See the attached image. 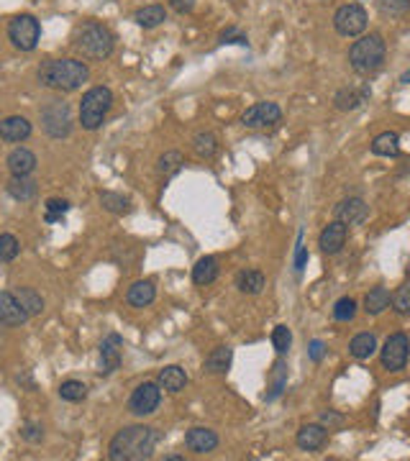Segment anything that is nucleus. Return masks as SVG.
Returning <instances> with one entry per match:
<instances>
[{
    "label": "nucleus",
    "instance_id": "1",
    "mask_svg": "<svg viewBox=\"0 0 410 461\" xmlns=\"http://www.w3.org/2000/svg\"><path fill=\"white\" fill-rule=\"evenodd\" d=\"M160 433L149 426L121 428L108 444L110 461H146L154 456Z\"/></svg>",
    "mask_w": 410,
    "mask_h": 461
},
{
    "label": "nucleus",
    "instance_id": "2",
    "mask_svg": "<svg viewBox=\"0 0 410 461\" xmlns=\"http://www.w3.org/2000/svg\"><path fill=\"white\" fill-rule=\"evenodd\" d=\"M90 77V69L80 59H51L39 67V82L59 92L80 90Z\"/></svg>",
    "mask_w": 410,
    "mask_h": 461
},
{
    "label": "nucleus",
    "instance_id": "3",
    "mask_svg": "<svg viewBox=\"0 0 410 461\" xmlns=\"http://www.w3.org/2000/svg\"><path fill=\"white\" fill-rule=\"evenodd\" d=\"M116 46V36L110 34L108 26L98 24V21H87L77 28L75 34V49L85 59H108Z\"/></svg>",
    "mask_w": 410,
    "mask_h": 461
},
{
    "label": "nucleus",
    "instance_id": "4",
    "mask_svg": "<svg viewBox=\"0 0 410 461\" xmlns=\"http://www.w3.org/2000/svg\"><path fill=\"white\" fill-rule=\"evenodd\" d=\"M385 54V39L379 34H369L361 36L359 42H354V46L349 49V62H352V69L357 75H372V72L382 67Z\"/></svg>",
    "mask_w": 410,
    "mask_h": 461
},
{
    "label": "nucleus",
    "instance_id": "5",
    "mask_svg": "<svg viewBox=\"0 0 410 461\" xmlns=\"http://www.w3.org/2000/svg\"><path fill=\"white\" fill-rule=\"evenodd\" d=\"M110 105H113V92L108 87L98 85L85 92L83 103H80V123L85 131H98L108 116Z\"/></svg>",
    "mask_w": 410,
    "mask_h": 461
},
{
    "label": "nucleus",
    "instance_id": "6",
    "mask_svg": "<svg viewBox=\"0 0 410 461\" xmlns=\"http://www.w3.org/2000/svg\"><path fill=\"white\" fill-rule=\"evenodd\" d=\"M42 36V26L31 13H21L8 24V39L18 51H34Z\"/></svg>",
    "mask_w": 410,
    "mask_h": 461
},
{
    "label": "nucleus",
    "instance_id": "7",
    "mask_svg": "<svg viewBox=\"0 0 410 461\" xmlns=\"http://www.w3.org/2000/svg\"><path fill=\"white\" fill-rule=\"evenodd\" d=\"M42 126L51 139H65L72 134V116H69V105L62 101H51L42 110Z\"/></svg>",
    "mask_w": 410,
    "mask_h": 461
},
{
    "label": "nucleus",
    "instance_id": "8",
    "mask_svg": "<svg viewBox=\"0 0 410 461\" xmlns=\"http://www.w3.org/2000/svg\"><path fill=\"white\" fill-rule=\"evenodd\" d=\"M334 28L341 36H359L367 28V10L359 3H349L334 13Z\"/></svg>",
    "mask_w": 410,
    "mask_h": 461
},
{
    "label": "nucleus",
    "instance_id": "9",
    "mask_svg": "<svg viewBox=\"0 0 410 461\" xmlns=\"http://www.w3.org/2000/svg\"><path fill=\"white\" fill-rule=\"evenodd\" d=\"M162 403V387L160 382H144L134 390L131 400H128V410L134 412L136 418H144V415H151L157 412Z\"/></svg>",
    "mask_w": 410,
    "mask_h": 461
},
{
    "label": "nucleus",
    "instance_id": "10",
    "mask_svg": "<svg viewBox=\"0 0 410 461\" xmlns=\"http://www.w3.org/2000/svg\"><path fill=\"white\" fill-rule=\"evenodd\" d=\"M410 338L405 333H393L382 346V367L387 372H402L408 364Z\"/></svg>",
    "mask_w": 410,
    "mask_h": 461
},
{
    "label": "nucleus",
    "instance_id": "11",
    "mask_svg": "<svg viewBox=\"0 0 410 461\" xmlns=\"http://www.w3.org/2000/svg\"><path fill=\"white\" fill-rule=\"evenodd\" d=\"M280 118H282V110H280L277 103L262 101V103H254L251 108H246V113L241 116V123L246 128H264V126L280 123Z\"/></svg>",
    "mask_w": 410,
    "mask_h": 461
},
{
    "label": "nucleus",
    "instance_id": "12",
    "mask_svg": "<svg viewBox=\"0 0 410 461\" xmlns=\"http://www.w3.org/2000/svg\"><path fill=\"white\" fill-rule=\"evenodd\" d=\"M28 318H31V313L21 305L16 293L3 290V293H0V323L6 328H16V326H24Z\"/></svg>",
    "mask_w": 410,
    "mask_h": 461
},
{
    "label": "nucleus",
    "instance_id": "13",
    "mask_svg": "<svg viewBox=\"0 0 410 461\" xmlns=\"http://www.w3.org/2000/svg\"><path fill=\"white\" fill-rule=\"evenodd\" d=\"M346 236H349V226L341 223V220H331L318 236V246L323 254H339L346 243Z\"/></svg>",
    "mask_w": 410,
    "mask_h": 461
},
{
    "label": "nucleus",
    "instance_id": "14",
    "mask_svg": "<svg viewBox=\"0 0 410 461\" xmlns=\"http://www.w3.org/2000/svg\"><path fill=\"white\" fill-rule=\"evenodd\" d=\"M334 216L336 220H341L346 226H359L361 220L369 216V208L361 198H346V200H341L334 208Z\"/></svg>",
    "mask_w": 410,
    "mask_h": 461
},
{
    "label": "nucleus",
    "instance_id": "15",
    "mask_svg": "<svg viewBox=\"0 0 410 461\" xmlns=\"http://www.w3.org/2000/svg\"><path fill=\"white\" fill-rule=\"evenodd\" d=\"M328 441V430L323 423H310V426H302L295 436V444L302 451H321Z\"/></svg>",
    "mask_w": 410,
    "mask_h": 461
},
{
    "label": "nucleus",
    "instance_id": "16",
    "mask_svg": "<svg viewBox=\"0 0 410 461\" xmlns=\"http://www.w3.org/2000/svg\"><path fill=\"white\" fill-rule=\"evenodd\" d=\"M121 346H123V338L118 333H110L103 338L101 344V372L103 374H113L118 367H121Z\"/></svg>",
    "mask_w": 410,
    "mask_h": 461
},
{
    "label": "nucleus",
    "instance_id": "17",
    "mask_svg": "<svg viewBox=\"0 0 410 461\" xmlns=\"http://www.w3.org/2000/svg\"><path fill=\"white\" fill-rule=\"evenodd\" d=\"M185 446H187V451H193V453L216 451V446H218L216 430H210V428H190L187 436H185Z\"/></svg>",
    "mask_w": 410,
    "mask_h": 461
},
{
    "label": "nucleus",
    "instance_id": "18",
    "mask_svg": "<svg viewBox=\"0 0 410 461\" xmlns=\"http://www.w3.org/2000/svg\"><path fill=\"white\" fill-rule=\"evenodd\" d=\"M31 123H28V118L24 116H8L3 123H0V136H3V141L8 143H21L26 141L28 136H31Z\"/></svg>",
    "mask_w": 410,
    "mask_h": 461
},
{
    "label": "nucleus",
    "instance_id": "19",
    "mask_svg": "<svg viewBox=\"0 0 410 461\" xmlns=\"http://www.w3.org/2000/svg\"><path fill=\"white\" fill-rule=\"evenodd\" d=\"M6 164H8V172L13 177H26L36 169V154L34 151L24 149V146H18V149H13L8 154Z\"/></svg>",
    "mask_w": 410,
    "mask_h": 461
},
{
    "label": "nucleus",
    "instance_id": "20",
    "mask_svg": "<svg viewBox=\"0 0 410 461\" xmlns=\"http://www.w3.org/2000/svg\"><path fill=\"white\" fill-rule=\"evenodd\" d=\"M154 297H157V287H154L151 279H139V282H134V285L128 287V293H126V302H128L131 308H146V305L154 302Z\"/></svg>",
    "mask_w": 410,
    "mask_h": 461
},
{
    "label": "nucleus",
    "instance_id": "21",
    "mask_svg": "<svg viewBox=\"0 0 410 461\" xmlns=\"http://www.w3.org/2000/svg\"><path fill=\"white\" fill-rule=\"evenodd\" d=\"M231 361H234V349H231V346H218V349H213V351L205 356L203 369H205L208 374H226L228 369H231Z\"/></svg>",
    "mask_w": 410,
    "mask_h": 461
},
{
    "label": "nucleus",
    "instance_id": "22",
    "mask_svg": "<svg viewBox=\"0 0 410 461\" xmlns=\"http://www.w3.org/2000/svg\"><path fill=\"white\" fill-rule=\"evenodd\" d=\"M6 190H8V195L13 198V200H21V202H28L34 200L36 193H39V184H36V180H31V177H10L8 184H6Z\"/></svg>",
    "mask_w": 410,
    "mask_h": 461
},
{
    "label": "nucleus",
    "instance_id": "23",
    "mask_svg": "<svg viewBox=\"0 0 410 461\" xmlns=\"http://www.w3.org/2000/svg\"><path fill=\"white\" fill-rule=\"evenodd\" d=\"M157 382H160V387L164 390V392H180V390H185V385H187V374H185L182 367H177V364H172V367H164L160 372V377H157Z\"/></svg>",
    "mask_w": 410,
    "mask_h": 461
},
{
    "label": "nucleus",
    "instance_id": "24",
    "mask_svg": "<svg viewBox=\"0 0 410 461\" xmlns=\"http://www.w3.org/2000/svg\"><path fill=\"white\" fill-rule=\"evenodd\" d=\"M218 275H221V267H218L216 256H203V259L193 267V282L200 287L213 285V282L218 279Z\"/></svg>",
    "mask_w": 410,
    "mask_h": 461
},
{
    "label": "nucleus",
    "instance_id": "25",
    "mask_svg": "<svg viewBox=\"0 0 410 461\" xmlns=\"http://www.w3.org/2000/svg\"><path fill=\"white\" fill-rule=\"evenodd\" d=\"M264 285H267V279H264V275H262L259 269H244L236 277V287L244 295H259L264 290Z\"/></svg>",
    "mask_w": 410,
    "mask_h": 461
},
{
    "label": "nucleus",
    "instance_id": "26",
    "mask_svg": "<svg viewBox=\"0 0 410 461\" xmlns=\"http://www.w3.org/2000/svg\"><path fill=\"white\" fill-rule=\"evenodd\" d=\"M369 98V87H361V90H354V87H343V90L336 92L334 105L339 110H354L359 108L361 103Z\"/></svg>",
    "mask_w": 410,
    "mask_h": 461
},
{
    "label": "nucleus",
    "instance_id": "27",
    "mask_svg": "<svg viewBox=\"0 0 410 461\" xmlns=\"http://www.w3.org/2000/svg\"><path fill=\"white\" fill-rule=\"evenodd\" d=\"M390 302H393V297H390L387 287H372L367 297H364V311L369 315H379V313H385L390 308Z\"/></svg>",
    "mask_w": 410,
    "mask_h": 461
},
{
    "label": "nucleus",
    "instance_id": "28",
    "mask_svg": "<svg viewBox=\"0 0 410 461\" xmlns=\"http://www.w3.org/2000/svg\"><path fill=\"white\" fill-rule=\"evenodd\" d=\"M134 21L142 28H157L167 21V10L162 8V6H146V8H139L134 13Z\"/></svg>",
    "mask_w": 410,
    "mask_h": 461
},
{
    "label": "nucleus",
    "instance_id": "29",
    "mask_svg": "<svg viewBox=\"0 0 410 461\" xmlns=\"http://www.w3.org/2000/svg\"><path fill=\"white\" fill-rule=\"evenodd\" d=\"M372 154H377V157H398L400 154V139H398V134H393V131H385V134H379L372 141Z\"/></svg>",
    "mask_w": 410,
    "mask_h": 461
},
{
    "label": "nucleus",
    "instance_id": "30",
    "mask_svg": "<svg viewBox=\"0 0 410 461\" xmlns=\"http://www.w3.org/2000/svg\"><path fill=\"white\" fill-rule=\"evenodd\" d=\"M377 351V338L375 333H359L352 338V344H349V354H352L354 359H369L372 354Z\"/></svg>",
    "mask_w": 410,
    "mask_h": 461
},
{
    "label": "nucleus",
    "instance_id": "31",
    "mask_svg": "<svg viewBox=\"0 0 410 461\" xmlns=\"http://www.w3.org/2000/svg\"><path fill=\"white\" fill-rule=\"evenodd\" d=\"M193 149L200 159H213L218 154V139L210 134V131H200V134H195L193 139Z\"/></svg>",
    "mask_w": 410,
    "mask_h": 461
},
{
    "label": "nucleus",
    "instance_id": "32",
    "mask_svg": "<svg viewBox=\"0 0 410 461\" xmlns=\"http://www.w3.org/2000/svg\"><path fill=\"white\" fill-rule=\"evenodd\" d=\"M16 297L21 300V305H24L26 311L31 313V318H34V315H39V313H44L42 295L36 293L34 287H18V290H16Z\"/></svg>",
    "mask_w": 410,
    "mask_h": 461
},
{
    "label": "nucleus",
    "instance_id": "33",
    "mask_svg": "<svg viewBox=\"0 0 410 461\" xmlns=\"http://www.w3.org/2000/svg\"><path fill=\"white\" fill-rule=\"evenodd\" d=\"M59 397L67 400V403H83L87 397V387L83 382H77V379H67V382L59 385Z\"/></svg>",
    "mask_w": 410,
    "mask_h": 461
},
{
    "label": "nucleus",
    "instance_id": "34",
    "mask_svg": "<svg viewBox=\"0 0 410 461\" xmlns=\"http://www.w3.org/2000/svg\"><path fill=\"white\" fill-rule=\"evenodd\" d=\"M180 167H182V154H180V151H167V154H162V157H160L157 172H160V177L169 180L172 175H177V172H180Z\"/></svg>",
    "mask_w": 410,
    "mask_h": 461
},
{
    "label": "nucleus",
    "instance_id": "35",
    "mask_svg": "<svg viewBox=\"0 0 410 461\" xmlns=\"http://www.w3.org/2000/svg\"><path fill=\"white\" fill-rule=\"evenodd\" d=\"M285 385H287V367H285V361H277L275 369H272V392L264 394V400H267V403L277 400V397L282 394V390H285Z\"/></svg>",
    "mask_w": 410,
    "mask_h": 461
},
{
    "label": "nucleus",
    "instance_id": "36",
    "mask_svg": "<svg viewBox=\"0 0 410 461\" xmlns=\"http://www.w3.org/2000/svg\"><path fill=\"white\" fill-rule=\"evenodd\" d=\"M101 205L105 210H110V213H116V216L131 210L128 198H123V195H118V193H101Z\"/></svg>",
    "mask_w": 410,
    "mask_h": 461
},
{
    "label": "nucleus",
    "instance_id": "37",
    "mask_svg": "<svg viewBox=\"0 0 410 461\" xmlns=\"http://www.w3.org/2000/svg\"><path fill=\"white\" fill-rule=\"evenodd\" d=\"M18 252H21V243H18V238L13 234H3L0 236V261H13L18 256Z\"/></svg>",
    "mask_w": 410,
    "mask_h": 461
},
{
    "label": "nucleus",
    "instance_id": "38",
    "mask_svg": "<svg viewBox=\"0 0 410 461\" xmlns=\"http://www.w3.org/2000/svg\"><path fill=\"white\" fill-rule=\"evenodd\" d=\"M377 8L382 16H405L410 10V0H377Z\"/></svg>",
    "mask_w": 410,
    "mask_h": 461
},
{
    "label": "nucleus",
    "instance_id": "39",
    "mask_svg": "<svg viewBox=\"0 0 410 461\" xmlns=\"http://www.w3.org/2000/svg\"><path fill=\"white\" fill-rule=\"evenodd\" d=\"M393 311L398 315H410V282H402L393 295Z\"/></svg>",
    "mask_w": 410,
    "mask_h": 461
},
{
    "label": "nucleus",
    "instance_id": "40",
    "mask_svg": "<svg viewBox=\"0 0 410 461\" xmlns=\"http://www.w3.org/2000/svg\"><path fill=\"white\" fill-rule=\"evenodd\" d=\"M290 344H293V331L287 326H277L272 331V346H275V351L282 356V354L290 351Z\"/></svg>",
    "mask_w": 410,
    "mask_h": 461
},
{
    "label": "nucleus",
    "instance_id": "41",
    "mask_svg": "<svg viewBox=\"0 0 410 461\" xmlns=\"http://www.w3.org/2000/svg\"><path fill=\"white\" fill-rule=\"evenodd\" d=\"M354 315H357V302L352 297H341L334 305V318L339 323H349V320H354Z\"/></svg>",
    "mask_w": 410,
    "mask_h": 461
},
{
    "label": "nucleus",
    "instance_id": "42",
    "mask_svg": "<svg viewBox=\"0 0 410 461\" xmlns=\"http://www.w3.org/2000/svg\"><path fill=\"white\" fill-rule=\"evenodd\" d=\"M69 210V202L62 200V198H49L46 200V223H57L62 220V216Z\"/></svg>",
    "mask_w": 410,
    "mask_h": 461
},
{
    "label": "nucleus",
    "instance_id": "43",
    "mask_svg": "<svg viewBox=\"0 0 410 461\" xmlns=\"http://www.w3.org/2000/svg\"><path fill=\"white\" fill-rule=\"evenodd\" d=\"M21 436H24V441H28V444H42V438H44V428H42V423H34V420H26L24 428H21Z\"/></svg>",
    "mask_w": 410,
    "mask_h": 461
},
{
    "label": "nucleus",
    "instance_id": "44",
    "mask_svg": "<svg viewBox=\"0 0 410 461\" xmlns=\"http://www.w3.org/2000/svg\"><path fill=\"white\" fill-rule=\"evenodd\" d=\"M221 44H241V46H246V36L239 31V28H226L223 34H221Z\"/></svg>",
    "mask_w": 410,
    "mask_h": 461
},
{
    "label": "nucleus",
    "instance_id": "45",
    "mask_svg": "<svg viewBox=\"0 0 410 461\" xmlns=\"http://www.w3.org/2000/svg\"><path fill=\"white\" fill-rule=\"evenodd\" d=\"M169 6H172V10H177V13H190V10L195 8V0H169Z\"/></svg>",
    "mask_w": 410,
    "mask_h": 461
},
{
    "label": "nucleus",
    "instance_id": "46",
    "mask_svg": "<svg viewBox=\"0 0 410 461\" xmlns=\"http://www.w3.org/2000/svg\"><path fill=\"white\" fill-rule=\"evenodd\" d=\"M305 261H308V252H305L302 241H298V254H295V269H298V272H302V269H305Z\"/></svg>",
    "mask_w": 410,
    "mask_h": 461
},
{
    "label": "nucleus",
    "instance_id": "47",
    "mask_svg": "<svg viewBox=\"0 0 410 461\" xmlns=\"http://www.w3.org/2000/svg\"><path fill=\"white\" fill-rule=\"evenodd\" d=\"M321 423H323V426H328V428H331V426H341L343 418H341V415H336L334 410H326L323 415H321Z\"/></svg>",
    "mask_w": 410,
    "mask_h": 461
},
{
    "label": "nucleus",
    "instance_id": "48",
    "mask_svg": "<svg viewBox=\"0 0 410 461\" xmlns=\"http://www.w3.org/2000/svg\"><path fill=\"white\" fill-rule=\"evenodd\" d=\"M310 359L313 361H321L323 359V354H326V349H323V344L321 341H310Z\"/></svg>",
    "mask_w": 410,
    "mask_h": 461
},
{
    "label": "nucleus",
    "instance_id": "49",
    "mask_svg": "<svg viewBox=\"0 0 410 461\" xmlns=\"http://www.w3.org/2000/svg\"><path fill=\"white\" fill-rule=\"evenodd\" d=\"M164 461H182V456H177V453H169V456H164Z\"/></svg>",
    "mask_w": 410,
    "mask_h": 461
},
{
    "label": "nucleus",
    "instance_id": "50",
    "mask_svg": "<svg viewBox=\"0 0 410 461\" xmlns=\"http://www.w3.org/2000/svg\"><path fill=\"white\" fill-rule=\"evenodd\" d=\"M400 82H410V69H408V72H405V75L400 77Z\"/></svg>",
    "mask_w": 410,
    "mask_h": 461
}]
</instances>
